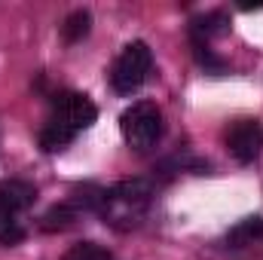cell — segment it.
Here are the masks:
<instances>
[{
	"mask_svg": "<svg viewBox=\"0 0 263 260\" xmlns=\"http://www.w3.org/2000/svg\"><path fill=\"white\" fill-rule=\"evenodd\" d=\"M95 120H98V107L89 101V95H83V92H59L52 98L49 117H46V123L40 129V147L46 153H59L80 132L89 129Z\"/></svg>",
	"mask_w": 263,
	"mask_h": 260,
	"instance_id": "1",
	"label": "cell"
},
{
	"mask_svg": "<svg viewBox=\"0 0 263 260\" xmlns=\"http://www.w3.org/2000/svg\"><path fill=\"white\" fill-rule=\"evenodd\" d=\"M153 199V184L147 178H132V181H120L114 187H107V199L101 208L104 224L120 230V220H126V227H135V220L147 211Z\"/></svg>",
	"mask_w": 263,
	"mask_h": 260,
	"instance_id": "2",
	"label": "cell"
},
{
	"mask_svg": "<svg viewBox=\"0 0 263 260\" xmlns=\"http://www.w3.org/2000/svg\"><path fill=\"white\" fill-rule=\"evenodd\" d=\"M263 236V217H245L242 224H236L227 236V245L230 248H245V245H254Z\"/></svg>",
	"mask_w": 263,
	"mask_h": 260,
	"instance_id": "9",
	"label": "cell"
},
{
	"mask_svg": "<svg viewBox=\"0 0 263 260\" xmlns=\"http://www.w3.org/2000/svg\"><path fill=\"white\" fill-rule=\"evenodd\" d=\"M89 28H92L89 9H73L65 18V25H62V37H65V43H80L89 34Z\"/></svg>",
	"mask_w": 263,
	"mask_h": 260,
	"instance_id": "10",
	"label": "cell"
},
{
	"mask_svg": "<svg viewBox=\"0 0 263 260\" xmlns=\"http://www.w3.org/2000/svg\"><path fill=\"white\" fill-rule=\"evenodd\" d=\"M37 202V187L22 178H6L0 181V211L6 214H22Z\"/></svg>",
	"mask_w": 263,
	"mask_h": 260,
	"instance_id": "6",
	"label": "cell"
},
{
	"mask_svg": "<svg viewBox=\"0 0 263 260\" xmlns=\"http://www.w3.org/2000/svg\"><path fill=\"white\" fill-rule=\"evenodd\" d=\"M25 239V224L18 220V214H6L0 211V245L3 248H12Z\"/></svg>",
	"mask_w": 263,
	"mask_h": 260,
	"instance_id": "11",
	"label": "cell"
},
{
	"mask_svg": "<svg viewBox=\"0 0 263 260\" xmlns=\"http://www.w3.org/2000/svg\"><path fill=\"white\" fill-rule=\"evenodd\" d=\"M65 260H114V254L98 242H77L65 254Z\"/></svg>",
	"mask_w": 263,
	"mask_h": 260,
	"instance_id": "12",
	"label": "cell"
},
{
	"mask_svg": "<svg viewBox=\"0 0 263 260\" xmlns=\"http://www.w3.org/2000/svg\"><path fill=\"white\" fill-rule=\"evenodd\" d=\"M227 150L239 162H254L263 150V126L257 120H236L227 129Z\"/></svg>",
	"mask_w": 263,
	"mask_h": 260,
	"instance_id": "5",
	"label": "cell"
},
{
	"mask_svg": "<svg viewBox=\"0 0 263 260\" xmlns=\"http://www.w3.org/2000/svg\"><path fill=\"white\" fill-rule=\"evenodd\" d=\"M150 67H153V52H150V46H147L144 40L129 43V46L120 52V59L114 62V67H110V86H114V92L132 95L135 89H141L144 80H147V73H150Z\"/></svg>",
	"mask_w": 263,
	"mask_h": 260,
	"instance_id": "4",
	"label": "cell"
},
{
	"mask_svg": "<svg viewBox=\"0 0 263 260\" xmlns=\"http://www.w3.org/2000/svg\"><path fill=\"white\" fill-rule=\"evenodd\" d=\"M227 28H230V15L217 9V12H208V15L193 18V25H190V37H193V40H202V43H208L211 37L223 34Z\"/></svg>",
	"mask_w": 263,
	"mask_h": 260,
	"instance_id": "7",
	"label": "cell"
},
{
	"mask_svg": "<svg viewBox=\"0 0 263 260\" xmlns=\"http://www.w3.org/2000/svg\"><path fill=\"white\" fill-rule=\"evenodd\" d=\"M120 132L126 138V144L135 150H150L159 144L162 132H165V120L162 110L153 101H135L132 107L123 110L120 117Z\"/></svg>",
	"mask_w": 263,
	"mask_h": 260,
	"instance_id": "3",
	"label": "cell"
},
{
	"mask_svg": "<svg viewBox=\"0 0 263 260\" xmlns=\"http://www.w3.org/2000/svg\"><path fill=\"white\" fill-rule=\"evenodd\" d=\"M77 208L70 205V202H62V205H52L43 217H40V230L43 233H65L73 227V220H77Z\"/></svg>",
	"mask_w": 263,
	"mask_h": 260,
	"instance_id": "8",
	"label": "cell"
},
{
	"mask_svg": "<svg viewBox=\"0 0 263 260\" xmlns=\"http://www.w3.org/2000/svg\"><path fill=\"white\" fill-rule=\"evenodd\" d=\"M193 55H196V62L205 70H211V73H223L227 65H223V59H217L211 49H208V43H202V40H193Z\"/></svg>",
	"mask_w": 263,
	"mask_h": 260,
	"instance_id": "13",
	"label": "cell"
}]
</instances>
